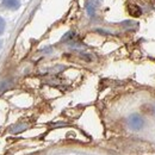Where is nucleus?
Instances as JSON below:
<instances>
[{"label":"nucleus","mask_w":155,"mask_h":155,"mask_svg":"<svg viewBox=\"0 0 155 155\" xmlns=\"http://www.w3.org/2000/svg\"><path fill=\"white\" fill-rule=\"evenodd\" d=\"M128 125L131 130L134 131H140L144 127V118L140 114H131L128 117Z\"/></svg>","instance_id":"1"},{"label":"nucleus","mask_w":155,"mask_h":155,"mask_svg":"<svg viewBox=\"0 0 155 155\" xmlns=\"http://www.w3.org/2000/svg\"><path fill=\"white\" fill-rule=\"evenodd\" d=\"M1 6L7 10H17L20 7V0H1Z\"/></svg>","instance_id":"2"},{"label":"nucleus","mask_w":155,"mask_h":155,"mask_svg":"<svg viewBox=\"0 0 155 155\" xmlns=\"http://www.w3.org/2000/svg\"><path fill=\"white\" fill-rule=\"evenodd\" d=\"M128 11L133 17H140L142 15V10L135 4H128Z\"/></svg>","instance_id":"3"},{"label":"nucleus","mask_w":155,"mask_h":155,"mask_svg":"<svg viewBox=\"0 0 155 155\" xmlns=\"http://www.w3.org/2000/svg\"><path fill=\"white\" fill-rule=\"evenodd\" d=\"M25 129H26V125L19 124V125H16V127H13V128L11 129V133H15V134H17V133H20V131H23V130H25Z\"/></svg>","instance_id":"4"},{"label":"nucleus","mask_w":155,"mask_h":155,"mask_svg":"<svg viewBox=\"0 0 155 155\" xmlns=\"http://www.w3.org/2000/svg\"><path fill=\"white\" fill-rule=\"evenodd\" d=\"M86 8H87V12H88V15H91V16H93L94 15V11H96V8H94V4L91 1V2H87V5H86Z\"/></svg>","instance_id":"5"},{"label":"nucleus","mask_w":155,"mask_h":155,"mask_svg":"<svg viewBox=\"0 0 155 155\" xmlns=\"http://www.w3.org/2000/svg\"><path fill=\"white\" fill-rule=\"evenodd\" d=\"M5 26H6L5 20H4V18H1V17H0V35H2V34H4V31H5Z\"/></svg>","instance_id":"6"},{"label":"nucleus","mask_w":155,"mask_h":155,"mask_svg":"<svg viewBox=\"0 0 155 155\" xmlns=\"http://www.w3.org/2000/svg\"><path fill=\"white\" fill-rule=\"evenodd\" d=\"M73 37H74V32H68V34H66V35L63 36L62 41L66 42V41H68V39H72Z\"/></svg>","instance_id":"7"},{"label":"nucleus","mask_w":155,"mask_h":155,"mask_svg":"<svg viewBox=\"0 0 155 155\" xmlns=\"http://www.w3.org/2000/svg\"><path fill=\"white\" fill-rule=\"evenodd\" d=\"M153 115H154V116H155V105H154V106H153Z\"/></svg>","instance_id":"8"}]
</instances>
